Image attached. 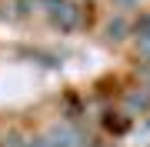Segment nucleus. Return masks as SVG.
<instances>
[{"label": "nucleus", "mask_w": 150, "mask_h": 147, "mask_svg": "<svg viewBox=\"0 0 150 147\" xmlns=\"http://www.w3.org/2000/svg\"><path fill=\"white\" fill-rule=\"evenodd\" d=\"M54 23H57V27H64V30H74L77 23H80L77 7H70V4H57V7H54Z\"/></svg>", "instance_id": "1"}, {"label": "nucleus", "mask_w": 150, "mask_h": 147, "mask_svg": "<svg viewBox=\"0 0 150 147\" xmlns=\"http://www.w3.org/2000/svg\"><path fill=\"white\" fill-rule=\"evenodd\" d=\"M54 141H57L54 147H77V141H74L67 131H64V134H60V131H54Z\"/></svg>", "instance_id": "2"}, {"label": "nucleus", "mask_w": 150, "mask_h": 147, "mask_svg": "<svg viewBox=\"0 0 150 147\" xmlns=\"http://www.w3.org/2000/svg\"><path fill=\"white\" fill-rule=\"evenodd\" d=\"M123 30H127V23H123L120 17H117V20L110 23V37H113V40H120V37H123Z\"/></svg>", "instance_id": "3"}, {"label": "nucleus", "mask_w": 150, "mask_h": 147, "mask_svg": "<svg viewBox=\"0 0 150 147\" xmlns=\"http://www.w3.org/2000/svg\"><path fill=\"white\" fill-rule=\"evenodd\" d=\"M130 104H134V107H147L150 97H147V94H134V97H130Z\"/></svg>", "instance_id": "4"}, {"label": "nucleus", "mask_w": 150, "mask_h": 147, "mask_svg": "<svg viewBox=\"0 0 150 147\" xmlns=\"http://www.w3.org/2000/svg\"><path fill=\"white\" fill-rule=\"evenodd\" d=\"M37 147H47V144H37Z\"/></svg>", "instance_id": "5"}]
</instances>
